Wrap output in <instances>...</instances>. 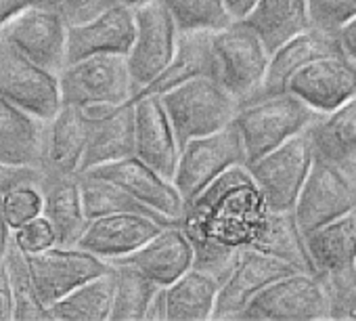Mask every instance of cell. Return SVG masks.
Returning a JSON list of instances; mask_svg holds the SVG:
<instances>
[{
  "mask_svg": "<svg viewBox=\"0 0 356 321\" xmlns=\"http://www.w3.org/2000/svg\"><path fill=\"white\" fill-rule=\"evenodd\" d=\"M36 187L42 196V214L55 231V246L76 248L88 225L82 206L80 175L42 171Z\"/></svg>",
  "mask_w": 356,
  "mask_h": 321,
  "instance_id": "obj_23",
  "label": "cell"
},
{
  "mask_svg": "<svg viewBox=\"0 0 356 321\" xmlns=\"http://www.w3.org/2000/svg\"><path fill=\"white\" fill-rule=\"evenodd\" d=\"M239 164H248V155L241 134L231 122L212 134L191 139L181 149L172 183L183 196L185 204H189L218 175Z\"/></svg>",
  "mask_w": 356,
  "mask_h": 321,
  "instance_id": "obj_7",
  "label": "cell"
},
{
  "mask_svg": "<svg viewBox=\"0 0 356 321\" xmlns=\"http://www.w3.org/2000/svg\"><path fill=\"white\" fill-rule=\"evenodd\" d=\"M204 76L218 80L214 32H181L178 34L174 57L168 63V68L138 95H163L178 84H185L189 80Z\"/></svg>",
  "mask_w": 356,
  "mask_h": 321,
  "instance_id": "obj_25",
  "label": "cell"
},
{
  "mask_svg": "<svg viewBox=\"0 0 356 321\" xmlns=\"http://www.w3.org/2000/svg\"><path fill=\"white\" fill-rule=\"evenodd\" d=\"M11 225L7 221V214H5V194L0 191V260L5 258V252H7V246H9V240H11Z\"/></svg>",
  "mask_w": 356,
  "mask_h": 321,
  "instance_id": "obj_46",
  "label": "cell"
},
{
  "mask_svg": "<svg viewBox=\"0 0 356 321\" xmlns=\"http://www.w3.org/2000/svg\"><path fill=\"white\" fill-rule=\"evenodd\" d=\"M0 97L42 120H53L61 107L59 76L0 38Z\"/></svg>",
  "mask_w": 356,
  "mask_h": 321,
  "instance_id": "obj_9",
  "label": "cell"
},
{
  "mask_svg": "<svg viewBox=\"0 0 356 321\" xmlns=\"http://www.w3.org/2000/svg\"><path fill=\"white\" fill-rule=\"evenodd\" d=\"M111 267L115 269V294L109 321H145L151 298L163 285H157L155 281L130 267Z\"/></svg>",
  "mask_w": 356,
  "mask_h": 321,
  "instance_id": "obj_35",
  "label": "cell"
},
{
  "mask_svg": "<svg viewBox=\"0 0 356 321\" xmlns=\"http://www.w3.org/2000/svg\"><path fill=\"white\" fill-rule=\"evenodd\" d=\"M306 248L323 281L352 277L356 273V208L308 233Z\"/></svg>",
  "mask_w": 356,
  "mask_h": 321,
  "instance_id": "obj_24",
  "label": "cell"
},
{
  "mask_svg": "<svg viewBox=\"0 0 356 321\" xmlns=\"http://www.w3.org/2000/svg\"><path fill=\"white\" fill-rule=\"evenodd\" d=\"M337 38L341 42V49L346 55H350L354 61H356V17L352 22H348L339 32H337Z\"/></svg>",
  "mask_w": 356,
  "mask_h": 321,
  "instance_id": "obj_45",
  "label": "cell"
},
{
  "mask_svg": "<svg viewBox=\"0 0 356 321\" xmlns=\"http://www.w3.org/2000/svg\"><path fill=\"white\" fill-rule=\"evenodd\" d=\"M115 294V269L84 281L49 311L57 321H109Z\"/></svg>",
  "mask_w": 356,
  "mask_h": 321,
  "instance_id": "obj_32",
  "label": "cell"
},
{
  "mask_svg": "<svg viewBox=\"0 0 356 321\" xmlns=\"http://www.w3.org/2000/svg\"><path fill=\"white\" fill-rule=\"evenodd\" d=\"M88 141V116L84 107L61 103L57 116L49 122L47 155L42 171L78 175Z\"/></svg>",
  "mask_w": 356,
  "mask_h": 321,
  "instance_id": "obj_28",
  "label": "cell"
},
{
  "mask_svg": "<svg viewBox=\"0 0 356 321\" xmlns=\"http://www.w3.org/2000/svg\"><path fill=\"white\" fill-rule=\"evenodd\" d=\"M250 246L291 265L296 271L316 275L312 258L306 248V237L298 227L293 210H268L266 208Z\"/></svg>",
  "mask_w": 356,
  "mask_h": 321,
  "instance_id": "obj_29",
  "label": "cell"
},
{
  "mask_svg": "<svg viewBox=\"0 0 356 321\" xmlns=\"http://www.w3.org/2000/svg\"><path fill=\"white\" fill-rule=\"evenodd\" d=\"M11 319H15V302H13L9 271L3 258L0 260V321H11Z\"/></svg>",
  "mask_w": 356,
  "mask_h": 321,
  "instance_id": "obj_42",
  "label": "cell"
},
{
  "mask_svg": "<svg viewBox=\"0 0 356 321\" xmlns=\"http://www.w3.org/2000/svg\"><path fill=\"white\" fill-rule=\"evenodd\" d=\"M120 3H124V5H128V7H132V9H136V7H140V5L151 3V0H120Z\"/></svg>",
  "mask_w": 356,
  "mask_h": 321,
  "instance_id": "obj_48",
  "label": "cell"
},
{
  "mask_svg": "<svg viewBox=\"0 0 356 321\" xmlns=\"http://www.w3.org/2000/svg\"><path fill=\"white\" fill-rule=\"evenodd\" d=\"M312 26L339 32L348 22L356 17V0H308Z\"/></svg>",
  "mask_w": 356,
  "mask_h": 321,
  "instance_id": "obj_38",
  "label": "cell"
},
{
  "mask_svg": "<svg viewBox=\"0 0 356 321\" xmlns=\"http://www.w3.org/2000/svg\"><path fill=\"white\" fill-rule=\"evenodd\" d=\"M296 269L254 246H245L231 275L222 281L214 319H239L250 300L275 279L293 273Z\"/></svg>",
  "mask_w": 356,
  "mask_h": 321,
  "instance_id": "obj_17",
  "label": "cell"
},
{
  "mask_svg": "<svg viewBox=\"0 0 356 321\" xmlns=\"http://www.w3.org/2000/svg\"><path fill=\"white\" fill-rule=\"evenodd\" d=\"M30 271L40 300L51 308L84 281L105 273L111 265L80 248L51 246L42 252H28Z\"/></svg>",
  "mask_w": 356,
  "mask_h": 321,
  "instance_id": "obj_13",
  "label": "cell"
},
{
  "mask_svg": "<svg viewBox=\"0 0 356 321\" xmlns=\"http://www.w3.org/2000/svg\"><path fill=\"white\" fill-rule=\"evenodd\" d=\"M134 155L172 179L181 145L159 95L134 97Z\"/></svg>",
  "mask_w": 356,
  "mask_h": 321,
  "instance_id": "obj_21",
  "label": "cell"
},
{
  "mask_svg": "<svg viewBox=\"0 0 356 321\" xmlns=\"http://www.w3.org/2000/svg\"><path fill=\"white\" fill-rule=\"evenodd\" d=\"M61 103L80 107L122 105L136 97V84L126 55H90L59 72Z\"/></svg>",
  "mask_w": 356,
  "mask_h": 321,
  "instance_id": "obj_4",
  "label": "cell"
},
{
  "mask_svg": "<svg viewBox=\"0 0 356 321\" xmlns=\"http://www.w3.org/2000/svg\"><path fill=\"white\" fill-rule=\"evenodd\" d=\"M214 49L218 57V82L239 103L260 93L268 72L270 51L245 22H235L214 32Z\"/></svg>",
  "mask_w": 356,
  "mask_h": 321,
  "instance_id": "obj_8",
  "label": "cell"
},
{
  "mask_svg": "<svg viewBox=\"0 0 356 321\" xmlns=\"http://www.w3.org/2000/svg\"><path fill=\"white\" fill-rule=\"evenodd\" d=\"M5 214L11 229H19L28 221L42 214V196L36 185H19L5 194Z\"/></svg>",
  "mask_w": 356,
  "mask_h": 321,
  "instance_id": "obj_37",
  "label": "cell"
},
{
  "mask_svg": "<svg viewBox=\"0 0 356 321\" xmlns=\"http://www.w3.org/2000/svg\"><path fill=\"white\" fill-rule=\"evenodd\" d=\"M136 36L134 9L118 3L95 19L78 26H67L65 65L90 55H128Z\"/></svg>",
  "mask_w": 356,
  "mask_h": 321,
  "instance_id": "obj_19",
  "label": "cell"
},
{
  "mask_svg": "<svg viewBox=\"0 0 356 321\" xmlns=\"http://www.w3.org/2000/svg\"><path fill=\"white\" fill-rule=\"evenodd\" d=\"M0 38L9 40L34 63L57 76L65 68L67 22L57 9V3L34 5L22 11L0 28Z\"/></svg>",
  "mask_w": 356,
  "mask_h": 321,
  "instance_id": "obj_10",
  "label": "cell"
},
{
  "mask_svg": "<svg viewBox=\"0 0 356 321\" xmlns=\"http://www.w3.org/2000/svg\"><path fill=\"white\" fill-rule=\"evenodd\" d=\"M352 208H356V175L314 157L310 175L293 206L304 237Z\"/></svg>",
  "mask_w": 356,
  "mask_h": 321,
  "instance_id": "obj_11",
  "label": "cell"
},
{
  "mask_svg": "<svg viewBox=\"0 0 356 321\" xmlns=\"http://www.w3.org/2000/svg\"><path fill=\"white\" fill-rule=\"evenodd\" d=\"M222 281L208 271L191 267L170 285L168 294V321H208L214 319L216 300Z\"/></svg>",
  "mask_w": 356,
  "mask_h": 321,
  "instance_id": "obj_30",
  "label": "cell"
},
{
  "mask_svg": "<svg viewBox=\"0 0 356 321\" xmlns=\"http://www.w3.org/2000/svg\"><path fill=\"white\" fill-rule=\"evenodd\" d=\"M86 173H92V175H99L118 183L128 194H132L138 202H143L145 206L161 212L163 217L176 223H181L185 217L187 204L183 196L178 194V189L174 187L172 179L163 177L161 173H157L153 166H149L136 155L97 166Z\"/></svg>",
  "mask_w": 356,
  "mask_h": 321,
  "instance_id": "obj_16",
  "label": "cell"
},
{
  "mask_svg": "<svg viewBox=\"0 0 356 321\" xmlns=\"http://www.w3.org/2000/svg\"><path fill=\"white\" fill-rule=\"evenodd\" d=\"M165 225L153 217L138 212H115L90 219L76 248L86 250L107 263L122 258L143 244H147L153 235H157Z\"/></svg>",
  "mask_w": 356,
  "mask_h": 321,
  "instance_id": "obj_20",
  "label": "cell"
},
{
  "mask_svg": "<svg viewBox=\"0 0 356 321\" xmlns=\"http://www.w3.org/2000/svg\"><path fill=\"white\" fill-rule=\"evenodd\" d=\"M335 53H343L337 32H327L316 26H310L308 30L296 34L285 45H281L275 53H270L268 72H266L260 93L285 91L289 78L298 70H302L304 65H308L310 61L318 57L335 55Z\"/></svg>",
  "mask_w": 356,
  "mask_h": 321,
  "instance_id": "obj_26",
  "label": "cell"
},
{
  "mask_svg": "<svg viewBox=\"0 0 356 321\" xmlns=\"http://www.w3.org/2000/svg\"><path fill=\"white\" fill-rule=\"evenodd\" d=\"M256 3H258V0H225L227 9L231 11V15H233L237 22L245 19V17L252 13V9L256 7Z\"/></svg>",
  "mask_w": 356,
  "mask_h": 321,
  "instance_id": "obj_47",
  "label": "cell"
},
{
  "mask_svg": "<svg viewBox=\"0 0 356 321\" xmlns=\"http://www.w3.org/2000/svg\"><path fill=\"white\" fill-rule=\"evenodd\" d=\"M40 177H42L40 169H15V166L0 164V191L7 194L19 185H38Z\"/></svg>",
  "mask_w": 356,
  "mask_h": 321,
  "instance_id": "obj_41",
  "label": "cell"
},
{
  "mask_svg": "<svg viewBox=\"0 0 356 321\" xmlns=\"http://www.w3.org/2000/svg\"><path fill=\"white\" fill-rule=\"evenodd\" d=\"M321 116L323 113L285 88L279 93H258L241 101L233 124L241 134L250 164L287 139L308 130Z\"/></svg>",
  "mask_w": 356,
  "mask_h": 321,
  "instance_id": "obj_2",
  "label": "cell"
},
{
  "mask_svg": "<svg viewBox=\"0 0 356 321\" xmlns=\"http://www.w3.org/2000/svg\"><path fill=\"white\" fill-rule=\"evenodd\" d=\"M49 3H57V0H0V28L15 15H19L22 11L34 5H49Z\"/></svg>",
  "mask_w": 356,
  "mask_h": 321,
  "instance_id": "obj_43",
  "label": "cell"
},
{
  "mask_svg": "<svg viewBox=\"0 0 356 321\" xmlns=\"http://www.w3.org/2000/svg\"><path fill=\"white\" fill-rule=\"evenodd\" d=\"M245 321H325L331 302L325 281L314 273L293 271L268 283L241 311Z\"/></svg>",
  "mask_w": 356,
  "mask_h": 321,
  "instance_id": "obj_5",
  "label": "cell"
},
{
  "mask_svg": "<svg viewBox=\"0 0 356 321\" xmlns=\"http://www.w3.org/2000/svg\"><path fill=\"white\" fill-rule=\"evenodd\" d=\"M145 321H168V294L165 288H159L149 302Z\"/></svg>",
  "mask_w": 356,
  "mask_h": 321,
  "instance_id": "obj_44",
  "label": "cell"
},
{
  "mask_svg": "<svg viewBox=\"0 0 356 321\" xmlns=\"http://www.w3.org/2000/svg\"><path fill=\"white\" fill-rule=\"evenodd\" d=\"M118 3L120 0H57V9L61 11L67 26H78L95 19Z\"/></svg>",
  "mask_w": 356,
  "mask_h": 321,
  "instance_id": "obj_40",
  "label": "cell"
},
{
  "mask_svg": "<svg viewBox=\"0 0 356 321\" xmlns=\"http://www.w3.org/2000/svg\"><path fill=\"white\" fill-rule=\"evenodd\" d=\"M5 265L9 271L13 302H15V321H44L51 319L49 306L40 300L30 263L28 252L17 244L15 235H11L7 252H5Z\"/></svg>",
  "mask_w": 356,
  "mask_h": 321,
  "instance_id": "obj_34",
  "label": "cell"
},
{
  "mask_svg": "<svg viewBox=\"0 0 356 321\" xmlns=\"http://www.w3.org/2000/svg\"><path fill=\"white\" fill-rule=\"evenodd\" d=\"M49 122L0 97V164L42 171Z\"/></svg>",
  "mask_w": 356,
  "mask_h": 321,
  "instance_id": "obj_22",
  "label": "cell"
},
{
  "mask_svg": "<svg viewBox=\"0 0 356 321\" xmlns=\"http://www.w3.org/2000/svg\"><path fill=\"white\" fill-rule=\"evenodd\" d=\"M178 32H220L237 19L225 0H163Z\"/></svg>",
  "mask_w": 356,
  "mask_h": 321,
  "instance_id": "obj_36",
  "label": "cell"
},
{
  "mask_svg": "<svg viewBox=\"0 0 356 321\" xmlns=\"http://www.w3.org/2000/svg\"><path fill=\"white\" fill-rule=\"evenodd\" d=\"M84 111L88 141L78 175L134 155V99L122 105H90Z\"/></svg>",
  "mask_w": 356,
  "mask_h": 321,
  "instance_id": "obj_15",
  "label": "cell"
},
{
  "mask_svg": "<svg viewBox=\"0 0 356 321\" xmlns=\"http://www.w3.org/2000/svg\"><path fill=\"white\" fill-rule=\"evenodd\" d=\"M136 17V36L128 57V65L136 84V95L151 84L172 61L178 28L168 11L163 0H151L147 5L134 9Z\"/></svg>",
  "mask_w": 356,
  "mask_h": 321,
  "instance_id": "obj_12",
  "label": "cell"
},
{
  "mask_svg": "<svg viewBox=\"0 0 356 321\" xmlns=\"http://www.w3.org/2000/svg\"><path fill=\"white\" fill-rule=\"evenodd\" d=\"M314 155L356 175V97L308 126Z\"/></svg>",
  "mask_w": 356,
  "mask_h": 321,
  "instance_id": "obj_27",
  "label": "cell"
},
{
  "mask_svg": "<svg viewBox=\"0 0 356 321\" xmlns=\"http://www.w3.org/2000/svg\"><path fill=\"white\" fill-rule=\"evenodd\" d=\"M13 235L26 252H42L55 246V231L44 214H38L36 219L28 221L26 225L15 229Z\"/></svg>",
  "mask_w": 356,
  "mask_h": 321,
  "instance_id": "obj_39",
  "label": "cell"
},
{
  "mask_svg": "<svg viewBox=\"0 0 356 321\" xmlns=\"http://www.w3.org/2000/svg\"><path fill=\"white\" fill-rule=\"evenodd\" d=\"M80 191H82V206H84L88 221L97 217H105V214H115V212H138V214L153 217L163 225L176 223L163 217L161 212L138 202L132 194H128L118 183L105 177L92 175V173H80Z\"/></svg>",
  "mask_w": 356,
  "mask_h": 321,
  "instance_id": "obj_33",
  "label": "cell"
},
{
  "mask_svg": "<svg viewBox=\"0 0 356 321\" xmlns=\"http://www.w3.org/2000/svg\"><path fill=\"white\" fill-rule=\"evenodd\" d=\"M193 244L181 223L165 225L157 235H153L138 250L111 260L109 265L130 267L157 285H170L183 273L193 267Z\"/></svg>",
  "mask_w": 356,
  "mask_h": 321,
  "instance_id": "obj_18",
  "label": "cell"
},
{
  "mask_svg": "<svg viewBox=\"0 0 356 321\" xmlns=\"http://www.w3.org/2000/svg\"><path fill=\"white\" fill-rule=\"evenodd\" d=\"M245 22L275 53L296 34L312 26L308 0H258Z\"/></svg>",
  "mask_w": 356,
  "mask_h": 321,
  "instance_id": "obj_31",
  "label": "cell"
},
{
  "mask_svg": "<svg viewBox=\"0 0 356 321\" xmlns=\"http://www.w3.org/2000/svg\"><path fill=\"white\" fill-rule=\"evenodd\" d=\"M314 157L310 134L304 130L245 164L268 210H293Z\"/></svg>",
  "mask_w": 356,
  "mask_h": 321,
  "instance_id": "obj_6",
  "label": "cell"
},
{
  "mask_svg": "<svg viewBox=\"0 0 356 321\" xmlns=\"http://www.w3.org/2000/svg\"><path fill=\"white\" fill-rule=\"evenodd\" d=\"M181 149L197 136L212 134L235 120L237 97L216 78H195L159 95Z\"/></svg>",
  "mask_w": 356,
  "mask_h": 321,
  "instance_id": "obj_3",
  "label": "cell"
},
{
  "mask_svg": "<svg viewBox=\"0 0 356 321\" xmlns=\"http://www.w3.org/2000/svg\"><path fill=\"white\" fill-rule=\"evenodd\" d=\"M266 212V204L245 164L218 175L200 196H195L181 221L187 235L212 237L245 248Z\"/></svg>",
  "mask_w": 356,
  "mask_h": 321,
  "instance_id": "obj_1",
  "label": "cell"
},
{
  "mask_svg": "<svg viewBox=\"0 0 356 321\" xmlns=\"http://www.w3.org/2000/svg\"><path fill=\"white\" fill-rule=\"evenodd\" d=\"M287 91L318 113H329L356 97V61L346 53L318 57L289 78Z\"/></svg>",
  "mask_w": 356,
  "mask_h": 321,
  "instance_id": "obj_14",
  "label": "cell"
}]
</instances>
